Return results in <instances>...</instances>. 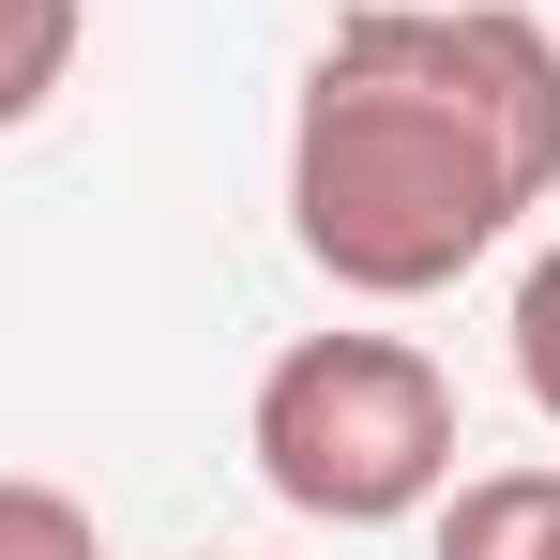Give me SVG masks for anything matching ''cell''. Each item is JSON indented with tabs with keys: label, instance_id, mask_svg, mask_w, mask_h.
Wrapping results in <instances>:
<instances>
[{
	"label": "cell",
	"instance_id": "obj_1",
	"mask_svg": "<svg viewBox=\"0 0 560 560\" xmlns=\"http://www.w3.org/2000/svg\"><path fill=\"white\" fill-rule=\"evenodd\" d=\"M560 197V31L515 0H364L288 106V243L349 303H440Z\"/></svg>",
	"mask_w": 560,
	"mask_h": 560
},
{
	"label": "cell",
	"instance_id": "obj_3",
	"mask_svg": "<svg viewBox=\"0 0 560 560\" xmlns=\"http://www.w3.org/2000/svg\"><path fill=\"white\" fill-rule=\"evenodd\" d=\"M440 560H560V469H455Z\"/></svg>",
	"mask_w": 560,
	"mask_h": 560
},
{
	"label": "cell",
	"instance_id": "obj_6",
	"mask_svg": "<svg viewBox=\"0 0 560 560\" xmlns=\"http://www.w3.org/2000/svg\"><path fill=\"white\" fill-rule=\"evenodd\" d=\"M515 394L560 424V228L530 243V273H515Z\"/></svg>",
	"mask_w": 560,
	"mask_h": 560
},
{
	"label": "cell",
	"instance_id": "obj_5",
	"mask_svg": "<svg viewBox=\"0 0 560 560\" xmlns=\"http://www.w3.org/2000/svg\"><path fill=\"white\" fill-rule=\"evenodd\" d=\"M0 560H106V530H92V500H77V485L0 469Z\"/></svg>",
	"mask_w": 560,
	"mask_h": 560
},
{
	"label": "cell",
	"instance_id": "obj_2",
	"mask_svg": "<svg viewBox=\"0 0 560 560\" xmlns=\"http://www.w3.org/2000/svg\"><path fill=\"white\" fill-rule=\"evenodd\" d=\"M243 455L318 530H409V515H440V485H455L469 440H455L440 349H409V334H303V349L258 364Z\"/></svg>",
	"mask_w": 560,
	"mask_h": 560
},
{
	"label": "cell",
	"instance_id": "obj_4",
	"mask_svg": "<svg viewBox=\"0 0 560 560\" xmlns=\"http://www.w3.org/2000/svg\"><path fill=\"white\" fill-rule=\"evenodd\" d=\"M92 46V0H0V137H31Z\"/></svg>",
	"mask_w": 560,
	"mask_h": 560
}]
</instances>
